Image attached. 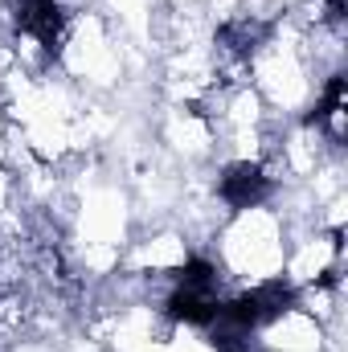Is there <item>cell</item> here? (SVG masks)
<instances>
[{
    "label": "cell",
    "mask_w": 348,
    "mask_h": 352,
    "mask_svg": "<svg viewBox=\"0 0 348 352\" xmlns=\"http://www.w3.org/2000/svg\"><path fill=\"white\" fill-rule=\"evenodd\" d=\"M213 242H217L213 263L221 266L230 287H259V283L283 278L291 230H287L279 209L254 205V209L226 213V221H221Z\"/></svg>",
    "instance_id": "6da1fadb"
}]
</instances>
